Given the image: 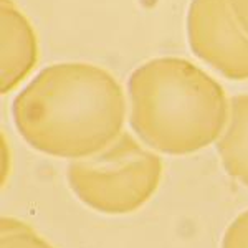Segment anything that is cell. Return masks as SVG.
<instances>
[{
  "label": "cell",
  "instance_id": "1",
  "mask_svg": "<svg viewBox=\"0 0 248 248\" xmlns=\"http://www.w3.org/2000/svg\"><path fill=\"white\" fill-rule=\"evenodd\" d=\"M17 131L33 149L81 159L109 146L121 133L126 101L106 70L88 63L48 66L14 101Z\"/></svg>",
  "mask_w": 248,
  "mask_h": 248
},
{
  "label": "cell",
  "instance_id": "2",
  "mask_svg": "<svg viewBox=\"0 0 248 248\" xmlns=\"http://www.w3.org/2000/svg\"><path fill=\"white\" fill-rule=\"evenodd\" d=\"M131 126L161 153H197L220 138L229 121L223 88L194 63L157 58L129 78Z\"/></svg>",
  "mask_w": 248,
  "mask_h": 248
},
{
  "label": "cell",
  "instance_id": "3",
  "mask_svg": "<svg viewBox=\"0 0 248 248\" xmlns=\"http://www.w3.org/2000/svg\"><path fill=\"white\" fill-rule=\"evenodd\" d=\"M161 175V159L129 134H119L103 151L68 167V182L77 197L108 215L141 209L157 190Z\"/></svg>",
  "mask_w": 248,
  "mask_h": 248
},
{
  "label": "cell",
  "instance_id": "4",
  "mask_svg": "<svg viewBox=\"0 0 248 248\" xmlns=\"http://www.w3.org/2000/svg\"><path fill=\"white\" fill-rule=\"evenodd\" d=\"M187 35L192 51L223 77L248 79V35L229 0H192Z\"/></svg>",
  "mask_w": 248,
  "mask_h": 248
},
{
  "label": "cell",
  "instance_id": "5",
  "mask_svg": "<svg viewBox=\"0 0 248 248\" xmlns=\"http://www.w3.org/2000/svg\"><path fill=\"white\" fill-rule=\"evenodd\" d=\"M2 93H9L37 65L35 31L12 0H2Z\"/></svg>",
  "mask_w": 248,
  "mask_h": 248
},
{
  "label": "cell",
  "instance_id": "6",
  "mask_svg": "<svg viewBox=\"0 0 248 248\" xmlns=\"http://www.w3.org/2000/svg\"><path fill=\"white\" fill-rule=\"evenodd\" d=\"M217 149L227 172L248 187V94L232 99L229 121Z\"/></svg>",
  "mask_w": 248,
  "mask_h": 248
},
{
  "label": "cell",
  "instance_id": "7",
  "mask_svg": "<svg viewBox=\"0 0 248 248\" xmlns=\"http://www.w3.org/2000/svg\"><path fill=\"white\" fill-rule=\"evenodd\" d=\"M0 248H53L40 238L33 229L17 218L3 217L0 222Z\"/></svg>",
  "mask_w": 248,
  "mask_h": 248
},
{
  "label": "cell",
  "instance_id": "8",
  "mask_svg": "<svg viewBox=\"0 0 248 248\" xmlns=\"http://www.w3.org/2000/svg\"><path fill=\"white\" fill-rule=\"evenodd\" d=\"M222 248H248V210L238 215L227 229Z\"/></svg>",
  "mask_w": 248,
  "mask_h": 248
},
{
  "label": "cell",
  "instance_id": "9",
  "mask_svg": "<svg viewBox=\"0 0 248 248\" xmlns=\"http://www.w3.org/2000/svg\"><path fill=\"white\" fill-rule=\"evenodd\" d=\"M229 3L240 27L248 35V0H229Z\"/></svg>",
  "mask_w": 248,
  "mask_h": 248
}]
</instances>
